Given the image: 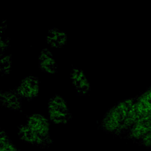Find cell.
Instances as JSON below:
<instances>
[{
	"instance_id": "1",
	"label": "cell",
	"mask_w": 151,
	"mask_h": 151,
	"mask_svg": "<svg viewBox=\"0 0 151 151\" xmlns=\"http://www.w3.org/2000/svg\"><path fill=\"white\" fill-rule=\"evenodd\" d=\"M18 134L24 141L37 146H47L51 143L48 120L35 113L27 116L26 124L18 127Z\"/></svg>"
},
{
	"instance_id": "2",
	"label": "cell",
	"mask_w": 151,
	"mask_h": 151,
	"mask_svg": "<svg viewBox=\"0 0 151 151\" xmlns=\"http://www.w3.org/2000/svg\"><path fill=\"white\" fill-rule=\"evenodd\" d=\"M137 96L121 100L109 109L104 116L100 127L105 132L115 136H123V127Z\"/></svg>"
},
{
	"instance_id": "3",
	"label": "cell",
	"mask_w": 151,
	"mask_h": 151,
	"mask_svg": "<svg viewBox=\"0 0 151 151\" xmlns=\"http://www.w3.org/2000/svg\"><path fill=\"white\" fill-rule=\"evenodd\" d=\"M151 114V86L137 95V99L129 113L123 127V136L140 119Z\"/></svg>"
},
{
	"instance_id": "4",
	"label": "cell",
	"mask_w": 151,
	"mask_h": 151,
	"mask_svg": "<svg viewBox=\"0 0 151 151\" xmlns=\"http://www.w3.org/2000/svg\"><path fill=\"white\" fill-rule=\"evenodd\" d=\"M48 114L53 123L65 124L71 119L66 101L55 94L48 101Z\"/></svg>"
},
{
	"instance_id": "5",
	"label": "cell",
	"mask_w": 151,
	"mask_h": 151,
	"mask_svg": "<svg viewBox=\"0 0 151 151\" xmlns=\"http://www.w3.org/2000/svg\"><path fill=\"white\" fill-rule=\"evenodd\" d=\"M22 98L32 100L38 96L39 92V80L38 77L29 76L24 78L16 88Z\"/></svg>"
},
{
	"instance_id": "6",
	"label": "cell",
	"mask_w": 151,
	"mask_h": 151,
	"mask_svg": "<svg viewBox=\"0 0 151 151\" xmlns=\"http://www.w3.org/2000/svg\"><path fill=\"white\" fill-rule=\"evenodd\" d=\"M151 130V114L138 120L131 127L124 138L135 142Z\"/></svg>"
},
{
	"instance_id": "7",
	"label": "cell",
	"mask_w": 151,
	"mask_h": 151,
	"mask_svg": "<svg viewBox=\"0 0 151 151\" xmlns=\"http://www.w3.org/2000/svg\"><path fill=\"white\" fill-rule=\"evenodd\" d=\"M70 78L78 95L84 96L90 91V84L83 70L73 68Z\"/></svg>"
},
{
	"instance_id": "8",
	"label": "cell",
	"mask_w": 151,
	"mask_h": 151,
	"mask_svg": "<svg viewBox=\"0 0 151 151\" xmlns=\"http://www.w3.org/2000/svg\"><path fill=\"white\" fill-rule=\"evenodd\" d=\"M22 97L17 91V89L1 93V104L9 109L21 111Z\"/></svg>"
},
{
	"instance_id": "9",
	"label": "cell",
	"mask_w": 151,
	"mask_h": 151,
	"mask_svg": "<svg viewBox=\"0 0 151 151\" xmlns=\"http://www.w3.org/2000/svg\"><path fill=\"white\" fill-rule=\"evenodd\" d=\"M38 61L39 68L42 71L48 74H55L57 72V64L48 48H44L41 51Z\"/></svg>"
},
{
	"instance_id": "10",
	"label": "cell",
	"mask_w": 151,
	"mask_h": 151,
	"mask_svg": "<svg viewBox=\"0 0 151 151\" xmlns=\"http://www.w3.org/2000/svg\"><path fill=\"white\" fill-rule=\"evenodd\" d=\"M46 40L51 47L60 48L67 44V35L58 28H53L48 31Z\"/></svg>"
},
{
	"instance_id": "11",
	"label": "cell",
	"mask_w": 151,
	"mask_h": 151,
	"mask_svg": "<svg viewBox=\"0 0 151 151\" xmlns=\"http://www.w3.org/2000/svg\"><path fill=\"white\" fill-rule=\"evenodd\" d=\"M1 151H19L2 131L1 132Z\"/></svg>"
},
{
	"instance_id": "12",
	"label": "cell",
	"mask_w": 151,
	"mask_h": 151,
	"mask_svg": "<svg viewBox=\"0 0 151 151\" xmlns=\"http://www.w3.org/2000/svg\"><path fill=\"white\" fill-rule=\"evenodd\" d=\"M1 70L5 74L9 73L11 65V55H5L1 58Z\"/></svg>"
},
{
	"instance_id": "13",
	"label": "cell",
	"mask_w": 151,
	"mask_h": 151,
	"mask_svg": "<svg viewBox=\"0 0 151 151\" xmlns=\"http://www.w3.org/2000/svg\"><path fill=\"white\" fill-rule=\"evenodd\" d=\"M136 143L141 146L151 148V130Z\"/></svg>"
}]
</instances>
